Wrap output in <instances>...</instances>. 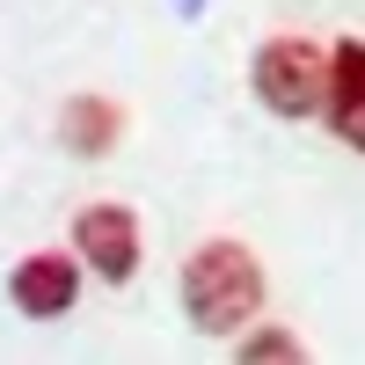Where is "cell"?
Here are the masks:
<instances>
[{
  "label": "cell",
  "instance_id": "1",
  "mask_svg": "<svg viewBox=\"0 0 365 365\" xmlns=\"http://www.w3.org/2000/svg\"><path fill=\"white\" fill-rule=\"evenodd\" d=\"M256 307H263V263L241 241L220 234L182 263V314H190L197 336H234Z\"/></svg>",
  "mask_w": 365,
  "mask_h": 365
},
{
  "label": "cell",
  "instance_id": "2",
  "mask_svg": "<svg viewBox=\"0 0 365 365\" xmlns=\"http://www.w3.org/2000/svg\"><path fill=\"white\" fill-rule=\"evenodd\" d=\"M256 103L278 117H307L322 103V51L307 37H263L256 44Z\"/></svg>",
  "mask_w": 365,
  "mask_h": 365
},
{
  "label": "cell",
  "instance_id": "3",
  "mask_svg": "<svg viewBox=\"0 0 365 365\" xmlns=\"http://www.w3.org/2000/svg\"><path fill=\"white\" fill-rule=\"evenodd\" d=\"M322 117L351 154H365V37H336V51H322Z\"/></svg>",
  "mask_w": 365,
  "mask_h": 365
},
{
  "label": "cell",
  "instance_id": "4",
  "mask_svg": "<svg viewBox=\"0 0 365 365\" xmlns=\"http://www.w3.org/2000/svg\"><path fill=\"white\" fill-rule=\"evenodd\" d=\"M73 249H81L88 270H103L110 285H125L139 270V220H132V205H81Z\"/></svg>",
  "mask_w": 365,
  "mask_h": 365
},
{
  "label": "cell",
  "instance_id": "5",
  "mask_svg": "<svg viewBox=\"0 0 365 365\" xmlns=\"http://www.w3.org/2000/svg\"><path fill=\"white\" fill-rule=\"evenodd\" d=\"M8 292H15V307H22L29 322H51V314H66V307H73L81 270H73L66 256H22V263H15V278H8Z\"/></svg>",
  "mask_w": 365,
  "mask_h": 365
},
{
  "label": "cell",
  "instance_id": "6",
  "mask_svg": "<svg viewBox=\"0 0 365 365\" xmlns=\"http://www.w3.org/2000/svg\"><path fill=\"white\" fill-rule=\"evenodd\" d=\"M117 139H125V110L110 96H73L58 110V146H66L73 161H103Z\"/></svg>",
  "mask_w": 365,
  "mask_h": 365
},
{
  "label": "cell",
  "instance_id": "7",
  "mask_svg": "<svg viewBox=\"0 0 365 365\" xmlns=\"http://www.w3.org/2000/svg\"><path fill=\"white\" fill-rule=\"evenodd\" d=\"M241 358H256V365H263V358H307V351H299V336H292V329H256Z\"/></svg>",
  "mask_w": 365,
  "mask_h": 365
}]
</instances>
